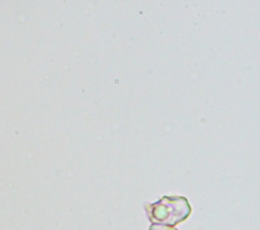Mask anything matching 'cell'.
I'll list each match as a JSON object with an SVG mask.
<instances>
[{
	"label": "cell",
	"instance_id": "6da1fadb",
	"mask_svg": "<svg viewBox=\"0 0 260 230\" xmlns=\"http://www.w3.org/2000/svg\"><path fill=\"white\" fill-rule=\"evenodd\" d=\"M149 220L154 224L175 225L185 220L191 208L183 197H162L159 201L145 206Z\"/></svg>",
	"mask_w": 260,
	"mask_h": 230
},
{
	"label": "cell",
	"instance_id": "7a4b0ae2",
	"mask_svg": "<svg viewBox=\"0 0 260 230\" xmlns=\"http://www.w3.org/2000/svg\"><path fill=\"white\" fill-rule=\"evenodd\" d=\"M149 230H176L175 228L169 227L167 225H160V224H152L149 228Z\"/></svg>",
	"mask_w": 260,
	"mask_h": 230
}]
</instances>
